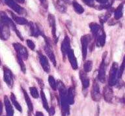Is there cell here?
Instances as JSON below:
<instances>
[{"label":"cell","mask_w":125,"mask_h":116,"mask_svg":"<svg viewBox=\"0 0 125 116\" xmlns=\"http://www.w3.org/2000/svg\"><path fill=\"white\" fill-rule=\"evenodd\" d=\"M93 68V62L91 61H86L83 64V71L85 73H89Z\"/></svg>","instance_id":"f1b7e54d"},{"label":"cell","mask_w":125,"mask_h":116,"mask_svg":"<svg viewBox=\"0 0 125 116\" xmlns=\"http://www.w3.org/2000/svg\"><path fill=\"white\" fill-rule=\"evenodd\" d=\"M2 110H3V105H2V103L0 100V114L2 113Z\"/></svg>","instance_id":"ab89813d"},{"label":"cell","mask_w":125,"mask_h":116,"mask_svg":"<svg viewBox=\"0 0 125 116\" xmlns=\"http://www.w3.org/2000/svg\"><path fill=\"white\" fill-rule=\"evenodd\" d=\"M10 100H11L12 102V104L14 106H15V108L17 109L19 112H21V107L20 106V104H19V102H18L17 100H16V98L15 95L12 93L11 95H10Z\"/></svg>","instance_id":"4316f807"},{"label":"cell","mask_w":125,"mask_h":116,"mask_svg":"<svg viewBox=\"0 0 125 116\" xmlns=\"http://www.w3.org/2000/svg\"><path fill=\"white\" fill-rule=\"evenodd\" d=\"M38 54H39V61H40V63H41V65L42 67L43 70L46 73H50V65L49 64L48 58L45 55H43L41 52H38Z\"/></svg>","instance_id":"8fae6325"},{"label":"cell","mask_w":125,"mask_h":116,"mask_svg":"<svg viewBox=\"0 0 125 116\" xmlns=\"http://www.w3.org/2000/svg\"><path fill=\"white\" fill-rule=\"evenodd\" d=\"M72 6H73V8H74L75 12H77L78 14H82L84 12L83 7L75 1L72 2Z\"/></svg>","instance_id":"d4e9b609"},{"label":"cell","mask_w":125,"mask_h":116,"mask_svg":"<svg viewBox=\"0 0 125 116\" xmlns=\"http://www.w3.org/2000/svg\"><path fill=\"white\" fill-rule=\"evenodd\" d=\"M40 2L41 3V4L42 5V6L44 7L45 9L48 8V3H47L46 0H39Z\"/></svg>","instance_id":"8d00e7d4"},{"label":"cell","mask_w":125,"mask_h":116,"mask_svg":"<svg viewBox=\"0 0 125 116\" xmlns=\"http://www.w3.org/2000/svg\"><path fill=\"white\" fill-rule=\"evenodd\" d=\"M82 1L86 4L89 7H94V0H82Z\"/></svg>","instance_id":"e575fe53"},{"label":"cell","mask_w":125,"mask_h":116,"mask_svg":"<svg viewBox=\"0 0 125 116\" xmlns=\"http://www.w3.org/2000/svg\"><path fill=\"white\" fill-rule=\"evenodd\" d=\"M10 35L9 26L0 22V38L3 41H6L9 38Z\"/></svg>","instance_id":"30bf717a"},{"label":"cell","mask_w":125,"mask_h":116,"mask_svg":"<svg viewBox=\"0 0 125 116\" xmlns=\"http://www.w3.org/2000/svg\"><path fill=\"white\" fill-rule=\"evenodd\" d=\"M103 96L106 102H111L113 98V90L109 86H105L103 91Z\"/></svg>","instance_id":"ac0fdd59"},{"label":"cell","mask_w":125,"mask_h":116,"mask_svg":"<svg viewBox=\"0 0 125 116\" xmlns=\"http://www.w3.org/2000/svg\"><path fill=\"white\" fill-rule=\"evenodd\" d=\"M48 82L53 90H56L57 87V84L56 81L55 80L54 78L52 76H50L48 77Z\"/></svg>","instance_id":"f546056e"},{"label":"cell","mask_w":125,"mask_h":116,"mask_svg":"<svg viewBox=\"0 0 125 116\" xmlns=\"http://www.w3.org/2000/svg\"><path fill=\"white\" fill-rule=\"evenodd\" d=\"M48 20L49 24L52 28V33L53 37L57 43V37L56 35V26H55V19L54 16L52 14H49L48 16Z\"/></svg>","instance_id":"9a60e30c"},{"label":"cell","mask_w":125,"mask_h":116,"mask_svg":"<svg viewBox=\"0 0 125 116\" xmlns=\"http://www.w3.org/2000/svg\"><path fill=\"white\" fill-rule=\"evenodd\" d=\"M22 89V92L23 93V96H24V98H25V102L27 103V107L29 108V112H32L33 110V104H32V102H31V99L29 98V95L27 94V93L26 92V91L25 89H23V88L21 89Z\"/></svg>","instance_id":"603a6c76"},{"label":"cell","mask_w":125,"mask_h":116,"mask_svg":"<svg viewBox=\"0 0 125 116\" xmlns=\"http://www.w3.org/2000/svg\"><path fill=\"white\" fill-rule=\"evenodd\" d=\"M55 113V108H53V106H52L50 108V110H49V114H50L51 116H53Z\"/></svg>","instance_id":"74e56055"},{"label":"cell","mask_w":125,"mask_h":116,"mask_svg":"<svg viewBox=\"0 0 125 116\" xmlns=\"http://www.w3.org/2000/svg\"><path fill=\"white\" fill-rule=\"evenodd\" d=\"M41 98H42V101L43 107L44 108V109L46 110L47 112H49L50 108H49L48 103V101H47V99H46V95H45V93H44L42 89H41Z\"/></svg>","instance_id":"484cf974"},{"label":"cell","mask_w":125,"mask_h":116,"mask_svg":"<svg viewBox=\"0 0 125 116\" xmlns=\"http://www.w3.org/2000/svg\"><path fill=\"white\" fill-rule=\"evenodd\" d=\"M26 42H27V45L28 46V47H29L31 50H34L35 49V43H34L31 40H27V41H26Z\"/></svg>","instance_id":"836d02e7"},{"label":"cell","mask_w":125,"mask_h":116,"mask_svg":"<svg viewBox=\"0 0 125 116\" xmlns=\"http://www.w3.org/2000/svg\"><path fill=\"white\" fill-rule=\"evenodd\" d=\"M125 56L124 57V59H123V61L122 64H121V66L120 67V70H119V74H118V76L120 78L121 76V75L123 74V71H124V69H125Z\"/></svg>","instance_id":"d6a6232c"},{"label":"cell","mask_w":125,"mask_h":116,"mask_svg":"<svg viewBox=\"0 0 125 116\" xmlns=\"http://www.w3.org/2000/svg\"><path fill=\"white\" fill-rule=\"evenodd\" d=\"M3 78L8 86L12 87L13 85V75L11 71L6 67H3Z\"/></svg>","instance_id":"ba28073f"},{"label":"cell","mask_w":125,"mask_h":116,"mask_svg":"<svg viewBox=\"0 0 125 116\" xmlns=\"http://www.w3.org/2000/svg\"><path fill=\"white\" fill-rule=\"evenodd\" d=\"M90 29H91V31L92 33L94 36H95L96 34L98 33V32H99L100 30L101 29L100 28V26L98 25L96 23H94V22H93V23H91L89 25Z\"/></svg>","instance_id":"cb8c5ba5"},{"label":"cell","mask_w":125,"mask_h":116,"mask_svg":"<svg viewBox=\"0 0 125 116\" xmlns=\"http://www.w3.org/2000/svg\"><path fill=\"white\" fill-rule=\"evenodd\" d=\"M95 43L98 47H103L105 43V34L103 29H100L95 36Z\"/></svg>","instance_id":"9c48e42d"},{"label":"cell","mask_w":125,"mask_h":116,"mask_svg":"<svg viewBox=\"0 0 125 116\" xmlns=\"http://www.w3.org/2000/svg\"><path fill=\"white\" fill-rule=\"evenodd\" d=\"M117 71H118V65L117 63H113L111 66V68L109 71V86H113L116 84L117 81Z\"/></svg>","instance_id":"3957f363"},{"label":"cell","mask_w":125,"mask_h":116,"mask_svg":"<svg viewBox=\"0 0 125 116\" xmlns=\"http://www.w3.org/2000/svg\"><path fill=\"white\" fill-rule=\"evenodd\" d=\"M10 14H11L12 18L16 24H20V25H26V24H28V23H29L25 18H23V17H20V16H16L13 12H10Z\"/></svg>","instance_id":"ffe728a7"},{"label":"cell","mask_w":125,"mask_h":116,"mask_svg":"<svg viewBox=\"0 0 125 116\" xmlns=\"http://www.w3.org/2000/svg\"><path fill=\"white\" fill-rule=\"evenodd\" d=\"M56 7L59 12L64 13L66 11V3L63 0H57L56 2Z\"/></svg>","instance_id":"7402d4cb"},{"label":"cell","mask_w":125,"mask_h":116,"mask_svg":"<svg viewBox=\"0 0 125 116\" xmlns=\"http://www.w3.org/2000/svg\"><path fill=\"white\" fill-rule=\"evenodd\" d=\"M17 60L18 63L20 65V69H21V71L25 74V71H26V69H25V64L23 62V59H22V58L21 57H20L19 55H17Z\"/></svg>","instance_id":"4dcf8cb0"},{"label":"cell","mask_w":125,"mask_h":116,"mask_svg":"<svg viewBox=\"0 0 125 116\" xmlns=\"http://www.w3.org/2000/svg\"><path fill=\"white\" fill-rule=\"evenodd\" d=\"M68 60H69V62H70V65L72 66V69L74 70H77L78 68V61H77V59H76L75 55H74V53L73 50L70 49L69 50V52H68Z\"/></svg>","instance_id":"2e32d148"},{"label":"cell","mask_w":125,"mask_h":116,"mask_svg":"<svg viewBox=\"0 0 125 116\" xmlns=\"http://www.w3.org/2000/svg\"><path fill=\"white\" fill-rule=\"evenodd\" d=\"M57 84L60 95L62 116H68L69 115V104H68V97H67L68 91H66L64 84L61 81H57Z\"/></svg>","instance_id":"6da1fadb"},{"label":"cell","mask_w":125,"mask_h":116,"mask_svg":"<svg viewBox=\"0 0 125 116\" xmlns=\"http://www.w3.org/2000/svg\"><path fill=\"white\" fill-rule=\"evenodd\" d=\"M91 95L92 99L94 101H96V102L99 101L101 98V94H100V91L99 85L96 80L93 81Z\"/></svg>","instance_id":"8992f818"},{"label":"cell","mask_w":125,"mask_h":116,"mask_svg":"<svg viewBox=\"0 0 125 116\" xmlns=\"http://www.w3.org/2000/svg\"><path fill=\"white\" fill-rule=\"evenodd\" d=\"M97 2L100 3H101V4H103V8L104 7L105 5L107 4L109 6H110V3H108V1H109V0H96Z\"/></svg>","instance_id":"d590c367"},{"label":"cell","mask_w":125,"mask_h":116,"mask_svg":"<svg viewBox=\"0 0 125 116\" xmlns=\"http://www.w3.org/2000/svg\"><path fill=\"white\" fill-rule=\"evenodd\" d=\"M28 116H31V114L30 112H29V113H28Z\"/></svg>","instance_id":"b9f144b4"},{"label":"cell","mask_w":125,"mask_h":116,"mask_svg":"<svg viewBox=\"0 0 125 116\" xmlns=\"http://www.w3.org/2000/svg\"><path fill=\"white\" fill-rule=\"evenodd\" d=\"M15 1L18 3H23L25 2V0H15Z\"/></svg>","instance_id":"60d3db41"},{"label":"cell","mask_w":125,"mask_h":116,"mask_svg":"<svg viewBox=\"0 0 125 116\" xmlns=\"http://www.w3.org/2000/svg\"><path fill=\"white\" fill-rule=\"evenodd\" d=\"M74 96H75V89L74 87H70L68 89L67 97H68V104L72 105L74 102Z\"/></svg>","instance_id":"44dd1931"},{"label":"cell","mask_w":125,"mask_h":116,"mask_svg":"<svg viewBox=\"0 0 125 116\" xmlns=\"http://www.w3.org/2000/svg\"><path fill=\"white\" fill-rule=\"evenodd\" d=\"M36 116H44L43 114L41 112H36Z\"/></svg>","instance_id":"f35d334b"},{"label":"cell","mask_w":125,"mask_h":116,"mask_svg":"<svg viewBox=\"0 0 125 116\" xmlns=\"http://www.w3.org/2000/svg\"><path fill=\"white\" fill-rule=\"evenodd\" d=\"M123 5L121 4L119 5V7L116 9V10L115 11V19L116 20H119V18H121L123 16Z\"/></svg>","instance_id":"83f0119b"},{"label":"cell","mask_w":125,"mask_h":116,"mask_svg":"<svg viewBox=\"0 0 125 116\" xmlns=\"http://www.w3.org/2000/svg\"><path fill=\"white\" fill-rule=\"evenodd\" d=\"M0 115H1V114H0Z\"/></svg>","instance_id":"ee69618b"},{"label":"cell","mask_w":125,"mask_h":116,"mask_svg":"<svg viewBox=\"0 0 125 116\" xmlns=\"http://www.w3.org/2000/svg\"><path fill=\"white\" fill-rule=\"evenodd\" d=\"M0 22L7 24V26H9V28H11L12 30H13V31H14V32L16 33L18 37L20 38V39L21 40V41H23V37H22V36H21V35L19 32V31L17 30V28L16 27V25L14 24L13 21L7 15V14H6L5 12H3V11H1V12H0Z\"/></svg>","instance_id":"7a4b0ae2"},{"label":"cell","mask_w":125,"mask_h":116,"mask_svg":"<svg viewBox=\"0 0 125 116\" xmlns=\"http://www.w3.org/2000/svg\"><path fill=\"white\" fill-rule=\"evenodd\" d=\"M13 47L16 52H17V55H18L20 57H21L22 59L26 60L28 57V52L27 49L24 47L23 45H21L20 43H13Z\"/></svg>","instance_id":"5b68a950"},{"label":"cell","mask_w":125,"mask_h":116,"mask_svg":"<svg viewBox=\"0 0 125 116\" xmlns=\"http://www.w3.org/2000/svg\"><path fill=\"white\" fill-rule=\"evenodd\" d=\"M80 80H81V81H82L83 88V89L88 88L90 85V81L89 78H88L87 75V73H85L84 71H80Z\"/></svg>","instance_id":"e0dca14e"},{"label":"cell","mask_w":125,"mask_h":116,"mask_svg":"<svg viewBox=\"0 0 125 116\" xmlns=\"http://www.w3.org/2000/svg\"><path fill=\"white\" fill-rule=\"evenodd\" d=\"M1 1L9 7L10 8H11L16 12H17L18 14H22L25 12L24 9L18 5L16 3L14 2L13 0H1Z\"/></svg>","instance_id":"52a82bcc"},{"label":"cell","mask_w":125,"mask_h":116,"mask_svg":"<svg viewBox=\"0 0 125 116\" xmlns=\"http://www.w3.org/2000/svg\"><path fill=\"white\" fill-rule=\"evenodd\" d=\"M105 57L104 56L103 59L100 66L99 71H98V78L99 81L102 83H104L105 82Z\"/></svg>","instance_id":"5bb4252c"},{"label":"cell","mask_w":125,"mask_h":116,"mask_svg":"<svg viewBox=\"0 0 125 116\" xmlns=\"http://www.w3.org/2000/svg\"><path fill=\"white\" fill-rule=\"evenodd\" d=\"M4 103L5 106L6 112H7V116H13L14 110L12 107V105L10 102L7 96H4Z\"/></svg>","instance_id":"d6986e66"},{"label":"cell","mask_w":125,"mask_h":116,"mask_svg":"<svg viewBox=\"0 0 125 116\" xmlns=\"http://www.w3.org/2000/svg\"><path fill=\"white\" fill-rule=\"evenodd\" d=\"M44 50L46 55H48V57H49V59H50V61H52V63L53 64L54 66H55L56 65V59H55L53 52L52 49L50 42H46V45L44 47Z\"/></svg>","instance_id":"4fadbf2b"},{"label":"cell","mask_w":125,"mask_h":116,"mask_svg":"<svg viewBox=\"0 0 125 116\" xmlns=\"http://www.w3.org/2000/svg\"><path fill=\"white\" fill-rule=\"evenodd\" d=\"M61 49V52H62V56L64 58L65 56L68 54V52H69V50L71 49L70 48V39H69V37L67 35L65 36L64 40L62 41Z\"/></svg>","instance_id":"7c38bea8"},{"label":"cell","mask_w":125,"mask_h":116,"mask_svg":"<svg viewBox=\"0 0 125 116\" xmlns=\"http://www.w3.org/2000/svg\"><path fill=\"white\" fill-rule=\"evenodd\" d=\"M91 39V37L89 35H86L82 36L81 37V43H82V57L83 60L85 61L87 55V48L88 44Z\"/></svg>","instance_id":"277c9868"},{"label":"cell","mask_w":125,"mask_h":116,"mask_svg":"<svg viewBox=\"0 0 125 116\" xmlns=\"http://www.w3.org/2000/svg\"><path fill=\"white\" fill-rule=\"evenodd\" d=\"M0 65H1V59H0Z\"/></svg>","instance_id":"7bdbcfd3"},{"label":"cell","mask_w":125,"mask_h":116,"mask_svg":"<svg viewBox=\"0 0 125 116\" xmlns=\"http://www.w3.org/2000/svg\"><path fill=\"white\" fill-rule=\"evenodd\" d=\"M29 91H30V93H31V96H33L34 98H38L39 96V94L38 91H37V89L35 87H31L29 88Z\"/></svg>","instance_id":"1f68e13d"}]
</instances>
